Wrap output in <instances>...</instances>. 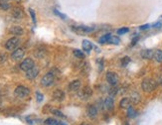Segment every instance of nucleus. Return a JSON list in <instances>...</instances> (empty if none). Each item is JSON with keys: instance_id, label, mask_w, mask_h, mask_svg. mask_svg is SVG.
<instances>
[{"instance_id": "1", "label": "nucleus", "mask_w": 162, "mask_h": 125, "mask_svg": "<svg viewBox=\"0 0 162 125\" xmlns=\"http://www.w3.org/2000/svg\"><path fill=\"white\" fill-rule=\"evenodd\" d=\"M141 88L145 92H151L157 88V83H156L153 78H145V80H142Z\"/></svg>"}, {"instance_id": "2", "label": "nucleus", "mask_w": 162, "mask_h": 125, "mask_svg": "<svg viewBox=\"0 0 162 125\" xmlns=\"http://www.w3.org/2000/svg\"><path fill=\"white\" fill-rule=\"evenodd\" d=\"M14 93L19 98H25L30 94V89L24 85H19L15 88Z\"/></svg>"}, {"instance_id": "3", "label": "nucleus", "mask_w": 162, "mask_h": 125, "mask_svg": "<svg viewBox=\"0 0 162 125\" xmlns=\"http://www.w3.org/2000/svg\"><path fill=\"white\" fill-rule=\"evenodd\" d=\"M19 44H20V40H19L17 37H13V38H10L6 42L5 48H6L8 51H14L18 48Z\"/></svg>"}, {"instance_id": "4", "label": "nucleus", "mask_w": 162, "mask_h": 125, "mask_svg": "<svg viewBox=\"0 0 162 125\" xmlns=\"http://www.w3.org/2000/svg\"><path fill=\"white\" fill-rule=\"evenodd\" d=\"M93 94V89L90 88V86H85V88H83L81 89V91H78V96L81 99H88L90 98V96H92Z\"/></svg>"}, {"instance_id": "5", "label": "nucleus", "mask_w": 162, "mask_h": 125, "mask_svg": "<svg viewBox=\"0 0 162 125\" xmlns=\"http://www.w3.org/2000/svg\"><path fill=\"white\" fill-rule=\"evenodd\" d=\"M54 80H55V75L52 74V73H48V74H46L42 78V80H41V85L43 86H50L53 85Z\"/></svg>"}, {"instance_id": "6", "label": "nucleus", "mask_w": 162, "mask_h": 125, "mask_svg": "<svg viewBox=\"0 0 162 125\" xmlns=\"http://www.w3.org/2000/svg\"><path fill=\"white\" fill-rule=\"evenodd\" d=\"M106 80H108V83H109L111 85H116L117 83H119V75H117L116 73H114V72H108V74H106Z\"/></svg>"}, {"instance_id": "7", "label": "nucleus", "mask_w": 162, "mask_h": 125, "mask_svg": "<svg viewBox=\"0 0 162 125\" xmlns=\"http://www.w3.org/2000/svg\"><path fill=\"white\" fill-rule=\"evenodd\" d=\"M34 66H35L34 61H33L32 59H30V58H27V59H25L23 62L21 63L20 69H21L22 70H24V72H26V70H30L31 68H33Z\"/></svg>"}, {"instance_id": "8", "label": "nucleus", "mask_w": 162, "mask_h": 125, "mask_svg": "<svg viewBox=\"0 0 162 125\" xmlns=\"http://www.w3.org/2000/svg\"><path fill=\"white\" fill-rule=\"evenodd\" d=\"M26 78H28V80H34L35 78H37V75H39V69L34 66L33 68H31L30 70H26Z\"/></svg>"}, {"instance_id": "9", "label": "nucleus", "mask_w": 162, "mask_h": 125, "mask_svg": "<svg viewBox=\"0 0 162 125\" xmlns=\"http://www.w3.org/2000/svg\"><path fill=\"white\" fill-rule=\"evenodd\" d=\"M95 30V27H89V26H78L74 28V31H76L79 34H84V33H90Z\"/></svg>"}, {"instance_id": "10", "label": "nucleus", "mask_w": 162, "mask_h": 125, "mask_svg": "<svg viewBox=\"0 0 162 125\" xmlns=\"http://www.w3.org/2000/svg\"><path fill=\"white\" fill-rule=\"evenodd\" d=\"M24 56H25V51L23 50V49H16L14 50V52L12 53V59L15 60V61H20L21 59L24 58Z\"/></svg>"}, {"instance_id": "11", "label": "nucleus", "mask_w": 162, "mask_h": 125, "mask_svg": "<svg viewBox=\"0 0 162 125\" xmlns=\"http://www.w3.org/2000/svg\"><path fill=\"white\" fill-rule=\"evenodd\" d=\"M87 115H88V117L90 119H94L97 117V115H98L97 107H95V105H89V107H88V109H87Z\"/></svg>"}, {"instance_id": "12", "label": "nucleus", "mask_w": 162, "mask_h": 125, "mask_svg": "<svg viewBox=\"0 0 162 125\" xmlns=\"http://www.w3.org/2000/svg\"><path fill=\"white\" fill-rule=\"evenodd\" d=\"M53 98L54 100H56L58 102H61L65 99V93L64 91H61V89H56L53 92Z\"/></svg>"}, {"instance_id": "13", "label": "nucleus", "mask_w": 162, "mask_h": 125, "mask_svg": "<svg viewBox=\"0 0 162 125\" xmlns=\"http://www.w3.org/2000/svg\"><path fill=\"white\" fill-rule=\"evenodd\" d=\"M103 106L106 110H111L114 106V98L112 96H109L108 98H106V100L103 101Z\"/></svg>"}, {"instance_id": "14", "label": "nucleus", "mask_w": 162, "mask_h": 125, "mask_svg": "<svg viewBox=\"0 0 162 125\" xmlns=\"http://www.w3.org/2000/svg\"><path fill=\"white\" fill-rule=\"evenodd\" d=\"M80 88H81V81L79 80H73L72 83H70V85H69V88H70V91H78Z\"/></svg>"}, {"instance_id": "15", "label": "nucleus", "mask_w": 162, "mask_h": 125, "mask_svg": "<svg viewBox=\"0 0 162 125\" xmlns=\"http://www.w3.org/2000/svg\"><path fill=\"white\" fill-rule=\"evenodd\" d=\"M140 55L143 59L150 60L154 57V52H153L152 50H143V51H141Z\"/></svg>"}, {"instance_id": "16", "label": "nucleus", "mask_w": 162, "mask_h": 125, "mask_svg": "<svg viewBox=\"0 0 162 125\" xmlns=\"http://www.w3.org/2000/svg\"><path fill=\"white\" fill-rule=\"evenodd\" d=\"M10 33L15 35V36H21V35H23V33H24V30L22 29L21 27L15 26V27H12V28L10 29Z\"/></svg>"}, {"instance_id": "17", "label": "nucleus", "mask_w": 162, "mask_h": 125, "mask_svg": "<svg viewBox=\"0 0 162 125\" xmlns=\"http://www.w3.org/2000/svg\"><path fill=\"white\" fill-rule=\"evenodd\" d=\"M12 15H13V17H14L15 19H17V20H19V19H21L22 17H23V11H22L21 8L15 7L14 9H13Z\"/></svg>"}, {"instance_id": "18", "label": "nucleus", "mask_w": 162, "mask_h": 125, "mask_svg": "<svg viewBox=\"0 0 162 125\" xmlns=\"http://www.w3.org/2000/svg\"><path fill=\"white\" fill-rule=\"evenodd\" d=\"M131 101H130V98H122V100H120V102H119V106L122 107V108H125V109H127L128 107H130L131 106Z\"/></svg>"}, {"instance_id": "19", "label": "nucleus", "mask_w": 162, "mask_h": 125, "mask_svg": "<svg viewBox=\"0 0 162 125\" xmlns=\"http://www.w3.org/2000/svg\"><path fill=\"white\" fill-rule=\"evenodd\" d=\"M130 101L132 104H137L139 101H140V96H139V93L138 92H136V91H134L131 93V96H130Z\"/></svg>"}, {"instance_id": "20", "label": "nucleus", "mask_w": 162, "mask_h": 125, "mask_svg": "<svg viewBox=\"0 0 162 125\" xmlns=\"http://www.w3.org/2000/svg\"><path fill=\"white\" fill-rule=\"evenodd\" d=\"M93 44L90 42L89 40H84L83 41V49H84V51H86L87 53H90V50L93 49Z\"/></svg>"}, {"instance_id": "21", "label": "nucleus", "mask_w": 162, "mask_h": 125, "mask_svg": "<svg viewBox=\"0 0 162 125\" xmlns=\"http://www.w3.org/2000/svg\"><path fill=\"white\" fill-rule=\"evenodd\" d=\"M34 55L37 57V58H43L44 56L46 55V50L43 48H38L36 49V51L34 52Z\"/></svg>"}, {"instance_id": "22", "label": "nucleus", "mask_w": 162, "mask_h": 125, "mask_svg": "<svg viewBox=\"0 0 162 125\" xmlns=\"http://www.w3.org/2000/svg\"><path fill=\"white\" fill-rule=\"evenodd\" d=\"M0 8L2 10H8L10 8V3L8 0H0Z\"/></svg>"}, {"instance_id": "23", "label": "nucleus", "mask_w": 162, "mask_h": 125, "mask_svg": "<svg viewBox=\"0 0 162 125\" xmlns=\"http://www.w3.org/2000/svg\"><path fill=\"white\" fill-rule=\"evenodd\" d=\"M44 123L47 124V125H59V124H63L62 122L58 121V120H56V119H54V118H48V119H46V120L44 121Z\"/></svg>"}, {"instance_id": "24", "label": "nucleus", "mask_w": 162, "mask_h": 125, "mask_svg": "<svg viewBox=\"0 0 162 125\" xmlns=\"http://www.w3.org/2000/svg\"><path fill=\"white\" fill-rule=\"evenodd\" d=\"M153 58L155 59L156 62L158 63H162V51L161 50H157L154 52V57Z\"/></svg>"}, {"instance_id": "25", "label": "nucleus", "mask_w": 162, "mask_h": 125, "mask_svg": "<svg viewBox=\"0 0 162 125\" xmlns=\"http://www.w3.org/2000/svg\"><path fill=\"white\" fill-rule=\"evenodd\" d=\"M111 34L105 35V36H103L100 39V44H106V43H109V41H111Z\"/></svg>"}, {"instance_id": "26", "label": "nucleus", "mask_w": 162, "mask_h": 125, "mask_svg": "<svg viewBox=\"0 0 162 125\" xmlns=\"http://www.w3.org/2000/svg\"><path fill=\"white\" fill-rule=\"evenodd\" d=\"M127 114H128V117L129 118H133V117H135V115H136V111L130 106L127 108Z\"/></svg>"}, {"instance_id": "27", "label": "nucleus", "mask_w": 162, "mask_h": 125, "mask_svg": "<svg viewBox=\"0 0 162 125\" xmlns=\"http://www.w3.org/2000/svg\"><path fill=\"white\" fill-rule=\"evenodd\" d=\"M74 55H75V57H77V59H83L84 58V53L82 52L81 50H74Z\"/></svg>"}, {"instance_id": "28", "label": "nucleus", "mask_w": 162, "mask_h": 125, "mask_svg": "<svg viewBox=\"0 0 162 125\" xmlns=\"http://www.w3.org/2000/svg\"><path fill=\"white\" fill-rule=\"evenodd\" d=\"M52 113L55 114L58 117H61V118H66V116L63 114V112H61L60 110H57V109H52Z\"/></svg>"}, {"instance_id": "29", "label": "nucleus", "mask_w": 162, "mask_h": 125, "mask_svg": "<svg viewBox=\"0 0 162 125\" xmlns=\"http://www.w3.org/2000/svg\"><path fill=\"white\" fill-rule=\"evenodd\" d=\"M117 91H119V88H117L115 85H112V88H111V91H109V94H111V96H116V94H117Z\"/></svg>"}, {"instance_id": "30", "label": "nucleus", "mask_w": 162, "mask_h": 125, "mask_svg": "<svg viewBox=\"0 0 162 125\" xmlns=\"http://www.w3.org/2000/svg\"><path fill=\"white\" fill-rule=\"evenodd\" d=\"M130 62V59L129 57H124V58L122 59V67H126L127 66V64Z\"/></svg>"}, {"instance_id": "31", "label": "nucleus", "mask_w": 162, "mask_h": 125, "mask_svg": "<svg viewBox=\"0 0 162 125\" xmlns=\"http://www.w3.org/2000/svg\"><path fill=\"white\" fill-rule=\"evenodd\" d=\"M128 31H129V29L126 28V27H123V28H120V29L117 30V34H119V35H123V34L127 33Z\"/></svg>"}, {"instance_id": "32", "label": "nucleus", "mask_w": 162, "mask_h": 125, "mask_svg": "<svg viewBox=\"0 0 162 125\" xmlns=\"http://www.w3.org/2000/svg\"><path fill=\"white\" fill-rule=\"evenodd\" d=\"M29 13H30V15H31V17H32V21H33V23L36 24V15H35L34 10L30 8V9H29Z\"/></svg>"}, {"instance_id": "33", "label": "nucleus", "mask_w": 162, "mask_h": 125, "mask_svg": "<svg viewBox=\"0 0 162 125\" xmlns=\"http://www.w3.org/2000/svg\"><path fill=\"white\" fill-rule=\"evenodd\" d=\"M109 43H111V44H114V45H119V39L117 37H112L111 36Z\"/></svg>"}, {"instance_id": "34", "label": "nucleus", "mask_w": 162, "mask_h": 125, "mask_svg": "<svg viewBox=\"0 0 162 125\" xmlns=\"http://www.w3.org/2000/svg\"><path fill=\"white\" fill-rule=\"evenodd\" d=\"M54 13H55V14H56L57 16H59V17H60V18H62V19H63V20H66V18H67V17H66V15H64V14H62V13H61V12H59V11H58V10H57V9H54Z\"/></svg>"}, {"instance_id": "35", "label": "nucleus", "mask_w": 162, "mask_h": 125, "mask_svg": "<svg viewBox=\"0 0 162 125\" xmlns=\"http://www.w3.org/2000/svg\"><path fill=\"white\" fill-rule=\"evenodd\" d=\"M36 97H37V101H38V102L43 101V99H44V96H43L42 93H40L39 91H37V92H36Z\"/></svg>"}, {"instance_id": "36", "label": "nucleus", "mask_w": 162, "mask_h": 125, "mask_svg": "<svg viewBox=\"0 0 162 125\" xmlns=\"http://www.w3.org/2000/svg\"><path fill=\"white\" fill-rule=\"evenodd\" d=\"M6 59H7V56L5 55V54H1V55H0V64H1V63H4L6 61Z\"/></svg>"}, {"instance_id": "37", "label": "nucleus", "mask_w": 162, "mask_h": 125, "mask_svg": "<svg viewBox=\"0 0 162 125\" xmlns=\"http://www.w3.org/2000/svg\"><path fill=\"white\" fill-rule=\"evenodd\" d=\"M150 28V25L149 24H145V25H142V26H140V30H147V29H149Z\"/></svg>"}, {"instance_id": "38", "label": "nucleus", "mask_w": 162, "mask_h": 125, "mask_svg": "<svg viewBox=\"0 0 162 125\" xmlns=\"http://www.w3.org/2000/svg\"><path fill=\"white\" fill-rule=\"evenodd\" d=\"M161 26H162V22H157V23H155L152 27L153 28H160Z\"/></svg>"}, {"instance_id": "39", "label": "nucleus", "mask_w": 162, "mask_h": 125, "mask_svg": "<svg viewBox=\"0 0 162 125\" xmlns=\"http://www.w3.org/2000/svg\"><path fill=\"white\" fill-rule=\"evenodd\" d=\"M138 39H139V38L138 37H136V38H134V39L132 40V43H131V45H135L136 44V42H137V41H138Z\"/></svg>"}, {"instance_id": "40", "label": "nucleus", "mask_w": 162, "mask_h": 125, "mask_svg": "<svg viewBox=\"0 0 162 125\" xmlns=\"http://www.w3.org/2000/svg\"><path fill=\"white\" fill-rule=\"evenodd\" d=\"M15 1H21V0H15Z\"/></svg>"}]
</instances>
